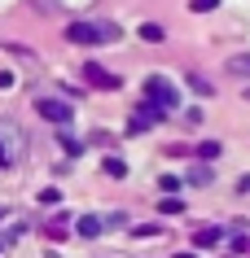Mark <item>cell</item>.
<instances>
[{"label":"cell","instance_id":"cell-1","mask_svg":"<svg viewBox=\"0 0 250 258\" xmlns=\"http://www.w3.org/2000/svg\"><path fill=\"white\" fill-rule=\"evenodd\" d=\"M66 35L75 44H110V40H119V27L114 22H70Z\"/></svg>","mask_w":250,"mask_h":258},{"label":"cell","instance_id":"cell-2","mask_svg":"<svg viewBox=\"0 0 250 258\" xmlns=\"http://www.w3.org/2000/svg\"><path fill=\"white\" fill-rule=\"evenodd\" d=\"M27 153V136L18 132L14 122H0V171L18 166V158Z\"/></svg>","mask_w":250,"mask_h":258},{"label":"cell","instance_id":"cell-3","mask_svg":"<svg viewBox=\"0 0 250 258\" xmlns=\"http://www.w3.org/2000/svg\"><path fill=\"white\" fill-rule=\"evenodd\" d=\"M145 101H149L154 109H176V101H180V92H176V83H167V79H158V75H149L145 79Z\"/></svg>","mask_w":250,"mask_h":258},{"label":"cell","instance_id":"cell-4","mask_svg":"<svg viewBox=\"0 0 250 258\" xmlns=\"http://www.w3.org/2000/svg\"><path fill=\"white\" fill-rule=\"evenodd\" d=\"M158 118H163V109H154L149 101H145V105H136V114H132V122H127V132H132V136H136V132H149Z\"/></svg>","mask_w":250,"mask_h":258},{"label":"cell","instance_id":"cell-5","mask_svg":"<svg viewBox=\"0 0 250 258\" xmlns=\"http://www.w3.org/2000/svg\"><path fill=\"white\" fill-rule=\"evenodd\" d=\"M35 114H44L48 122H57V127H62V122L70 118V105H66V101H35Z\"/></svg>","mask_w":250,"mask_h":258},{"label":"cell","instance_id":"cell-6","mask_svg":"<svg viewBox=\"0 0 250 258\" xmlns=\"http://www.w3.org/2000/svg\"><path fill=\"white\" fill-rule=\"evenodd\" d=\"M83 75L92 79V88H106V92H114V88H119V79H114L110 70H101L97 61H88V66H83Z\"/></svg>","mask_w":250,"mask_h":258},{"label":"cell","instance_id":"cell-7","mask_svg":"<svg viewBox=\"0 0 250 258\" xmlns=\"http://www.w3.org/2000/svg\"><path fill=\"white\" fill-rule=\"evenodd\" d=\"M110 223H119V219H110ZM110 223H106L101 215H83V219H79V236H101Z\"/></svg>","mask_w":250,"mask_h":258},{"label":"cell","instance_id":"cell-8","mask_svg":"<svg viewBox=\"0 0 250 258\" xmlns=\"http://www.w3.org/2000/svg\"><path fill=\"white\" fill-rule=\"evenodd\" d=\"M220 236H224L220 228H197V245H215Z\"/></svg>","mask_w":250,"mask_h":258},{"label":"cell","instance_id":"cell-9","mask_svg":"<svg viewBox=\"0 0 250 258\" xmlns=\"http://www.w3.org/2000/svg\"><path fill=\"white\" fill-rule=\"evenodd\" d=\"M228 70L233 75H250V57H228Z\"/></svg>","mask_w":250,"mask_h":258},{"label":"cell","instance_id":"cell-10","mask_svg":"<svg viewBox=\"0 0 250 258\" xmlns=\"http://www.w3.org/2000/svg\"><path fill=\"white\" fill-rule=\"evenodd\" d=\"M215 5H220V0H193V9H197V14H207V9H215Z\"/></svg>","mask_w":250,"mask_h":258},{"label":"cell","instance_id":"cell-11","mask_svg":"<svg viewBox=\"0 0 250 258\" xmlns=\"http://www.w3.org/2000/svg\"><path fill=\"white\" fill-rule=\"evenodd\" d=\"M0 88H14V75H5V70H0Z\"/></svg>","mask_w":250,"mask_h":258},{"label":"cell","instance_id":"cell-12","mask_svg":"<svg viewBox=\"0 0 250 258\" xmlns=\"http://www.w3.org/2000/svg\"><path fill=\"white\" fill-rule=\"evenodd\" d=\"M241 192H250V175H241Z\"/></svg>","mask_w":250,"mask_h":258}]
</instances>
